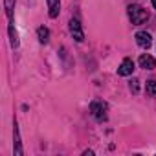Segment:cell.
I'll return each mask as SVG.
<instances>
[{"mask_svg":"<svg viewBox=\"0 0 156 156\" xmlns=\"http://www.w3.org/2000/svg\"><path fill=\"white\" fill-rule=\"evenodd\" d=\"M127 13H129L130 22H132V24H136V26L145 24V22H147V19H149L147 9H143V8H141V6H138V4H130V6L127 8Z\"/></svg>","mask_w":156,"mask_h":156,"instance_id":"obj_1","label":"cell"},{"mask_svg":"<svg viewBox=\"0 0 156 156\" xmlns=\"http://www.w3.org/2000/svg\"><path fill=\"white\" fill-rule=\"evenodd\" d=\"M90 112L98 121H105L107 119V105L103 101H92L90 103Z\"/></svg>","mask_w":156,"mask_h":156,"instance_id":"obj_2","label":"cell"},{"mask_svg":"<svg viewBox=\"0 0 156 156\" xmlns=\"http://www.w3.org/2000/svg\"><path fill=\"white\" fill-rule=\"evenodd\" d=\"M70 33H72V37H73L77 42H83V41H85V33H83L81 22L77 20V19H72V20H70Z\"/></svg>","mask_w":156,"mask_h":156,"instance_id":"obj_3","label":"cell"},{"mask_svg":"<svg viewBox=\"0 0 156 156\" xmlns=\"http://www.w3.org/2000/svg\"><path fill=\"white\" fill-rule=\"evenodd\" d=\"M134 72V61L132 59H123V62L119 64V68H118V73L119 75H130Z\"/></svg>","mask_w":156,"mask_h":156,"instance_id":"obj_4","label":"cell"},{"mask_svg":"<svg viewBox=\"0 0 156 156\" xmlns=\"http://www.w3.org/2000/svg\"><path fill=\"white\" fill-rule=\"evenodd\" d=\"M136 42H138L141 48H149V46L152 44V37H151V33H147V31H138V33H136Z\"/></svg>","mask_w":156,"mask_h":156,"instance_id":"obj_5","label":"cell"},{"mask_svg":"<svg viewBox=\"0 0 156 156\" xmlns=\"http://www.w3.org/2000/svg\"><path fill=\"white\" fill-rule=\"evenodd\" d=\"M140 66L145 68V70H154V68H156V59L151 57L149 53H143V55L140 57Z\"/></svg>","mask_w":156,"mask_h":156,"instance_id":"obj_6","label":"cell"},{"mask_svg":"<svg viewBox=\"0 0 156 156\" xmlns=\"http://www.w3.org/2000/svg\"><path fill=\"white\" fill-rule=\"evenodd\" d=\"M48 15L51 17V19H55L57 15H59V11H61V0H48Z\"/></svg>","mask_w":156,"mask_h":156,"instance_id":"obj_7","label":"cell"},{"mask_svg":"<svg viewBox=\"0 0 156 156\" xmlns=\"http://www.w3.org/2000/svg\"><path fill=\"white\" fill-rule=\"evenodd\" d=\"M37 35H39V41H41L42 44H46L48 39H50V31H48V28H44V26H41V28L37 30Z\"/></svg>","mask_w":156,"mask_h":156,"instance_id":"obj_8","label":"cell"},{"mask_svg":"<svg viewBox=\"0 0 156 156\" xmlns=\"http://www.w3.org/2000/svg\"><path fill=\"white\" fill-rule=\"evenodd\" d=\"M145 92H147L151 98H156V81H147V85H145Z\"/></svg>","mask_w":156,"mask_h":156,"instance_id":"obj_9","label":"cell"},{"mask_svg":"<svg viewBox=\"0 0 156 156\" xmlns=\"http://www.w3.org/2000/svg\"><path fill=\"white\" fill-rule=\"evenodd\" d=\"M15 154H22V147H20V138H19V129H17V123H15Z\"/></svg>","mask_w":156,"mask_h":156,"instance_id":"obj_10","label":"cell"},{"mask_svg":"<svg viewBox=\"0 0 156 156\" xmlns=\"http://www.w3.org/2000/svg\"><path fill=\"white\" fill-rule=\"evenodd\" d=\"M9 37H11V46L17 48V46H19V39H17V31H15V28H13V22L9 24Z\"/></svg>","mask_w":156,"mask_h":156,"instance_id":"obj_11","label":"cell"},{"mask_svg":"<svg viewBox=\"0 0 156 156\" xmlns=\"http://www.w3.org/2000/svg\"><path fill=\"white\" fill-rule=\"evenodd\" d=\"M138 83H140L138 79H132V81H130V85H129V87H130V92H134V94L138 92Z\"/></svg>","mask_w":156,"mask_h":156,"instance_id":"obj_12","label":"cell"},{"mask_svg":"<svg viewBox=\"0 0 156 156\" xmlns=\"http://www.w3.org/2000/svg\"><path fill=\"white\" fill-rule=\"evenodd\" d=\"M151 2H152V6H154V9H156V0H151Z\"/></svg>","mask_w":156,"mask_h":156,"instance_id":"obj_13","label":"cell"}]
</instances>
